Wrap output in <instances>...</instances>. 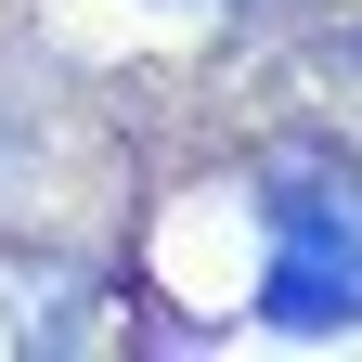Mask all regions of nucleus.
<instances>
[{
	"label": "nucleus",
	"mask_w": 362,
	"mask_h": 362,
	"mask_svg": "<svg viewBox=\"0 0 362 362\" xmlns=\"http://www.w3.org/2000/svg\"><path fill=\"white\" fill-rule=\"evenodd\" d=\"M259 324L272 337L362 324V168L324 143H285L259 168Z\"/></svg>",
	"instance_id": "f257e3e1"
},
{
	"label": "nucleus",
	"mask_w": 362,
	"mask_h": 362,
	"mask_svg": "<svg viewBox=\"0 0 362 362\" xmlns=\"http://www.w3.org/2000/svg\"><path fill=\"white\" fill-rule=\"evenodd\" d=\"M78 298H90V272L39 259V246H0V349H65Z\"/></svg>",
	"instance_id": "f03ea898"
}]
</instances>
